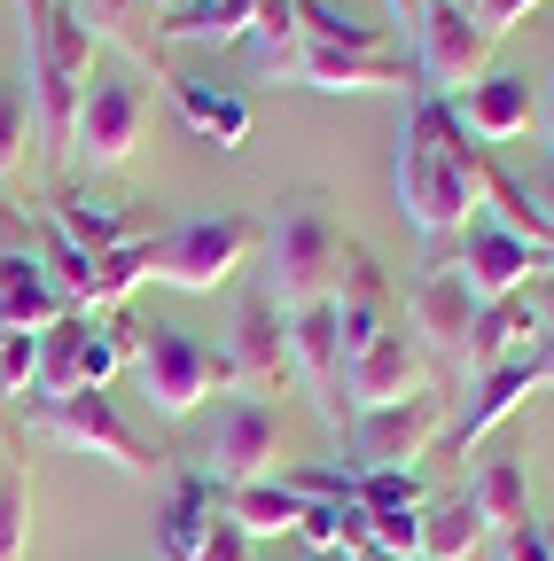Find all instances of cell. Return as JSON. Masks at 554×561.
<instances>
[{
    "label": "cell",
    "instance_id": "cell-1",
    "mask_svg": "<svg viewBox=\"0 0 554 561\" xmlns=\"http://www.w3.org/2000/svg\"><path fill=\"white\" fill-rule=\"evenodd\" d=\"M484 140H468V125L453 117L445 94H414L406 102V133H398V210L422 242L461 234L484 210Z\"/></svg>",
    "mask_w": 554,
    "mask_h": 561
},
{
    "label": "cell",
    "instance_id": "cell-2",
    "mask_svg": "<svg viewBox=\"0 0 554 561\" xmlns=\"http://www.w3.org/2000/svg\"><path fill=\"white\" fill-rule=\"evenodd\" d=\"M24 70H32V125L47 157H71V117L94 70V32L79 24L71 0H24Z\"/></svg>",
    "mask_w": 554,
    "mask_h": 561
},
{
    "label": "cell",
    "instance_id": "cell-3",
    "mask_svg": "<svg viewBox=\"0 0 554 561\" xmlns=\"http://www.w3.org/2000/svg\"><path fill=\"white\" fill-rule=\"evenodd\" d=\"M265 289L282 297V312L320 305L336 289V265H343V227H336V203L328 187H290L265 219Z\"/></svg>",
    "mask_w": 554,
    "mask_h": 561
},
{
    "label": "cell",
    "instance_id": "cell-4",
    "mask_svg": "<svg viewBox=\"0 0 554 561\" xmlns=\"http://www.w3.org/2000/svg\"><path fill=\"white\" fill-rule=\"evenodd\" d=\"M110 320H117V335H125V367L142 375V390H149V405H157L165 421H188L212 390H235L227 351H203L188 328H172V320H133L125 305H117Z\"/></svg>",
    "mask_w": 554,
    "mask_h": 561
},
{
    "label": "cell",
    "instance_id": "cell-5",
    "mask_svg": "<svg viewBox=\"0 0 554 561\" xmlns=\"http://www.w3.org/2000/svg\"><path fill=\"white\" fill-rule=\"evenodd\" d=\"M258 234L265 227L250 219V210H195V219H180V227L157 234V280H165V289L203 297V289H219V280L242 273V257L258 250Z\"/></svg>",
    "mask_w": 554,
    "mask_h": 561
},
{
    "label": "cell",
    "instance_id": "cell-6",
    "mask_svg": "<svg viewBox=\"0 0 554 561\" xmlns=\"http://www.w3.org/2000/svg\"><path fill=\"white\" fill-rule=\"evenodd\" d=\"M24 430L47 437V445H63V453H94V460H110V468H125V476H157V453L125 430V413H117L110 390L32 398V405H24Z\"/></svg>",
    "mask_w": 554,
    "mask_h": 561
},
{
    "label": "cell",
    "instance_id": "cell-7",
    "mask_svg": "<svg viewBox=\"0 0 554 561\" xmlns=\"http://www.w3.org/2000/svg\"><path fill=\"white\" fill-rule=\"evenodd\" d=\"M445 430H453V398L438 382L398 398V405H368V413H352V430H343V445H352V476H368V468H414L430 445H445Z\"/></svg>",
    "mask_w": 554,
    "mask_h": 561
},
{
    "label": "cell",
    "instance_id": "cell-8",
    "mask_svg": "<svg viewBox=\"0 0 554 561\" xmlns=\"http://www.w3.org/2000/svg\"><path fill=\"white\" fill-rule=\"evenodd\" d=\"M493 32L468 0H422V24H414V70H422V94H468L484 70H493Z\"/></svg>",
    "mask_w": 554,
    "mask_h": 561
},
{
    "label": "cell",
    "instance_id": "cell-9",
    "mask_svg": "<svg viewBox=\"0 0 554 561\" xmlns=\"http://www.w3.org/2000/svg\"><path fill=\"white\" fill-rule=\"evenodd\" d=\"M142 125H149V94L133 70H87V94L71 117V157L87 172H117L133 149H142Z\"/></svg>",
    "mask_w": 554,
    "mask_h": 561
},
{
    "label": "cell",
    "instance_id": "cell-10",
    "mask_svg": "<svg viewBox=\"0 0 554 561\" xmlns=\"http://www.w3.org/2000/svg\"><path fill=\"white\" fill-rule=\"evenodd\" d=\"M282 79L313 87V94H422V70L414 55H391V47H320V39H297L282 55Z\"/></svg>",
    "mask_w": 554,
    "mask_h": 561
},
{
    "label": "cell",
    "instance_id": "cell-11",
    "mask_svg": "<svg viewBox=\"0 0 554 561\" xmlns=\"http://www.w3.org/2000/svg\"><path fill=\"white\" fill-rule=\"evenodd\" d=\"M273 453H282V405L258 398V390L219 398V421H212V437H203V476L219 491H235V483H258Z\"/></svg>",
    "mask_w": 554,
    "mask_h": 561
},
{
    "label": "cell",
    "instance_id": "cell-12",
    "mask_svg": "<svg viewBox=\"0 0 554 561\" xmlns=\"http://www.w3.org/2000/svg\"><path fill=\"white\" fill-rule=\"evenodd\" d=\"M445 265L468 280V289H476L484 305H493V297H516V289H531V280L546 273V250H531L523 234H508L500 219H484V210H476V219L461 227V250H453Z\"/></svg>",
    "mask_w": 554,
    "mask_h": 561
},
{
    "label": "cell",
    "instance_id": "cell-13",
    "mask_svg": "<svg viewBox=\"0 0 554 561\" xmlns=\"http://www.w3.org/2000/svg\"><path fill=\"white\" fill-rule=\"evenodd\" d=\"M227 367H235V390H273V382H290V312H282V297H273L265 280H250V289H242Z\"/></svg>",
    "mask_w": 554,
    "mask_h": 561
},
{
    "label": "cell",
    "instance_id": "cell-14",
    "mask_svg": "<svg viewBox=\"0 0 554 561\" xmlns=\"http://www.w3.org/2000/svg\"><path fill=\"white\" fill-rule=\"evenodd\" d=\"M414 390H430V351L414 343L406 328L375 335L360 359H343V413H368V405H398Z\"/></svg>",
    "mask_w": 554,
    "mask_h": 561
},
{
    "label": "cell",
    "instance_id": "cell-15",
    "mask_svg": "<svg viewBox=\"0 0 554 561\" xmlns=\"http://www.w3.org/2000/svg\"><path fill=\"white\" fill-rule=\"evenodd\" d=\"M290 375H305V390L320 398V421L343 430V335H336V305H297L290 312Z\"/></svg>",
    "mask_w": 554,
    "mask_h": 561
},
{
    "label": "cell",
    "instance_id": "cell-16",
    "mask_svg": "<svg viewBox=\"0 0 554 561\" xmlns=\"http://www.w3.org/2000/svg\"><path fill=\"white\" fill-rule=\"evenodd\" d=\"M453 117L468 125V140H484V149H508V140L531 133L539 102H531V79H523V70H500V62H493L468 94H453Z\"/></svg>",
    "mask_w": 554,
    "mask_h": 561
},
{
    "label": "cell",
    "instance_id": "cell-17",
    "mask_svg": "<svg viewBox=\"0 0 554 561\" xmlns=\"http://www.w3.org/2000/svg\"><path fill=\"white\" fill-rule=\"evenodd\" d=\"M406 312H414V343H430V351H445V359H461V343H468V328H476L484 297L468 289V280H461L445 257H438L422 280H414Z\"/></svg>",
    "mask_w": 554,
    "mask_h": 561
},
{
    "label": "cell",
    "instance_id": "cell-18",
    "mask_svg": "<svg viewBox=\"0 0 554 561\" xmlns=\"http://www.w3.org/2000/svg\"><path fill=\"white\" fill-rule=\"evenodd\" d=\"M63 312H79V305L55 289V273L39 265V250H16V242L0 250V328H9V335H39Z\"/></svg>",
    "mask_w": 554,
    "mask_h": 561
},
{
    "label": "cell",
    "instance_id": "cell-19",
    "mask_svg": "<svg viewBox=\"0 0 554 561\" xmlns=\"http://www.w3.org/2000/svg\"><path fill=\"white\" fill-rule=\"evenodd\" d=\"M539 351V320H531V297L516 289V297H493L476 312V328H468V343H461V367L484 382L493 367H508V359H531Z\"/></svg>",
    "mask_w": 554,
    "mask_h": 561
},
{
    "label": "cell",
    "instance_id": "cell-20",
    "mask_svg": "<svg viewBox=\"0 0 554 561\" xmlns=\"http://www.w3.org/2000/svg\"><path fill=\"white\" fill-rule=\"evenodd\" d=\"M539 382H546V359H539V351H531V359H508V367H493V375L476 382V398H468V405L453 413L445 445H453V453H468V445H476L484 430H500V421H508V413H516V405H523V398H531Z\"/></svg>",
    "mask_w": 554,
    "mask_h": 561
},
{
    "label": "cell",
    "instance_id": "cell-21",
    "mask_svg": "<svg viewBox=\"0 0 554 561\" xmlns=\"http://www.w3.org/2000/svg\"><path fill=\"white\" fill-rule=\"evenodd\" d=\"M172 102H180V117L203 133V140H212V149H242V140H250V102L235 94V87H219V79H203V70H172Z\"/></svg>",
    "mask_w": 554,
    "mask_h": 561
},
{
    "label": "cell",
    "instance_id": "cell-22",
    "mask_svg": "<svg viewBox=\"0 0 554 561\" xmlns=\"http://www.w3.org/2000/svg\"><path fill=\"white\" fill-rule=\"evenodd\" d=\"M47 219H55V234H63V242L87 250V257H110L117 242H133V210H125V203H110V195H94V187L55 195V203H47Z\"/></svg>",
    "mask_w": 554,
    "mask_h": 561
},
{
    "label": "cell",
    "instance_id": "cell-23",
    "mask_svg": "<svg viewBox=\"0 0 554 561\" xmlns=\"http://www.w3.org/2000/svg\"><path fill=\"white\" fill-rule=\"evenodd\" d=\"M212 523H219V483L203 476V468L172 476V500H165V515H157L165 561H195V546H203V530H212Z\"/></svg>",
    "mask_w": 554,
    "mask_h": 561
},
{
    "label": "cell",
    "instance_id": "cell-24",
    "mask_svg": "<svg viewBox=\"0 0 554 561\" xmlns=\"http://www.w3.org/2000/svg\"><path fill=\"white\" fill-rule=\"evenodd\" d=\"M219 515H227L242 538H282V530H297V523H305V500H297L290 483L258 476V483H235V491H219Z\"/></svg>",
    "mask_w": 554,
    "mask_h": 561
},
{
    "label": "cell",
    "instance_id": "cell-25",
    "mask_svg": "<svg viewBox=\"0 0 554 561\" xmlns=\"http://www.w3.org/2000/svg\"><path fill=\"white\" fill-rule=\"evenodd\" d=\"M484 538H493V523L476 515L468 491H445V500L422 507V561H468Z\"/></svg>",
    "mask_w": 554,
    "mask_h": 561
},
{
    "label": "cell",
    "instance_id": "cell-26",
    "mask_svg": "<svg viewBox=\"0 0 554 561\" xmlns=\"http://www.w3.org/2000/svg\"><path fill=\"white\" fill-rule=\"evenodd\" d=\"M157 273V234H133V242H117L110 257H94V280H87V312H117L142 280Z\"/></svg>",
    "mask_w": 554,
    "mask_h": 561
},
{
    "label": "cell",
    "instance_id": "cell-27",
    "mask_svg": "<svg viewBox=\"0 0 554 561\" xmlns=\"http://www.w3.org/2000/svg\"><path fill=\"white\" fill-rule=\"evenodd\" d=\"M468 500H476V515L493 523V530L523 523V515H531V468H523V460H484L476 483H468Z\"/></svg>",
    "mask_w": 554,
    "mask_h": 561
},
{
    "label": "cell",
    "instance_id": "cell-28",
    "mask_svg": "<svg viewBox=\"0 0 554 561\" xmlns=\"http://www.w3.org/2000/svg\"><path fill=\"white\" fill-rule=\"evenodd\" d=\"M258 0H180V9H157V39H242Z\"/></svg>",
    "mask_w": 554,
    "mask_h": 561
},
{
    "label": "cell",
    "instance_id": "cell-29",
    "mask_svg": "<svg viewBox=\"0 0 554 561\" xmlns=\"http://www.w3.org/2000/svg\"><path fill=\"white\" fill-rule=\"evenodd\" d=\"M32 250H39V265L55 273V289H63V297H71V305L87 312V280H94V257H87V250H71V242H63V234H55V219H47V210H39V242H32Z\"/></svg>",
    "mask_w": 554,
    "mask_h": 561
},
{
    "label": "cell",
    "instance_id": "cell-30",
    "mask_svg": "<svg viewBox=\"0 0 554 561\" xmlns=\"http://www.w3.org/2000/svg\"><path fill=\"white\" fill-rule=\"evenodd\" d=\"M71 9H79V24H87L94 39H125L133 55H149V39L133 32V24H142V16L157 9V0H71Z\"/></svg>",
    "mask_w": 554,
    "mask_h": 561
},
{
    "label": "cell",
    "instance_id": "cell-31",
    "mask_svg": "<svg viewBox=\"0 0 554 561\" xmlns=\"http://www.w3.org/2000/svg\"><path fill=\"white\" fill-rule=\"evenodd\" d=\"M352 500H360L368 515H383V507H422V476H414V468H368V476H352Z\"/></svg>",
    "mask_w": 554,
    "mask_h": 561
},
{
    "label": "cell",
    "instance_id": "cell-32",
    "mask_svg": "<svg viewBox=\"0 0 554 561\" xmlns=\"http://www.w3.org/2000/svg\"><path fill=\"white\" fill-rule=\"evenodd\" d=\"M24 538H32V483L24 468L0 476V561H24Z\"/></svg>",
    "mask_w": 554,
    "mask_h": 561
},
{
    "label": "cell",
    "instance_id": "cell-33",
    "mask_svg": "<svg viewBox=\"0 0 554 561\" xmlns=\"http://www.w3.org/2000/svg\"><path fill=\"white\" fill-rule=\"evenodd\" d=\"M368 538H375L383 561H414V553H422V507H383V515H368Z\"/></svg>",
    "mask_w": 554,
    "mask_h": 561
},
{
    "label": "cell",
    "instance_id": "cell-34",
    "mask_svg": "<svg viewBox=\"0 0 554 561\" xmlns=\"http://www.w3.org/2000/svg\"><path fill=\"white\" fill-rule=\"evenodd\" d=\"M24 140H32V94L0 79V172L24 164Z\"/></svg>",
    "mask_w": 554,
    "mask_h": 561
},
{
    "label": "cell",
    "instance_id": "cell-35",
    "mask_svg": "<svg viewBox=\"0 0 554 561\" xmlns=\"http://www.w3.org/2000/svg\"><path fill=\"white\" fill-rule=\"evenodd\" d=\"M500 561H554V523H539V515L508 523L500 530Z\"/></svg>",
    "mask_w": 554,
    "mask_h": 561
},
{
    "label": "cell",
    "instance_id": "cell-36",
    "mask_svg": "<svg viewBox=\"0 0 554 561\" xmlns=\"http://www.w3.org/2000/svg\"><path fill=\"white\" fill-rule=\"evenodd\" d=\"M290 491L313 507V500H352V468H305V476H290Z\"/></svg>",
    "mask_w": 554,
    "mask_h": 561
},
{
    "label": "cell",
    "instance_id": "cell-37",
    "mask_svg": "<svg viewBox=\"0 0 554 561\" xmlns=\"http://www.w3.org/2000/svg\"><path fill=\"white\" fill-rule=\"evenodd\" d=\"M195 561H250V538H242V530H235V523L219 515L212 530H203V546H195Z\"/></svg>",
    "mask_w": 554,
    "mask_h": 561
},
{
    "label": "cell",
    "instance_id": "cell-38",
    "mask_svg": "<svg viewBox=\"0 0 554 561\" xmlns=\"http://www.w3.org/2000/svg\"><path fill=\"white\" fill-rule=\"evenodd\" d=\"M531 9H539V0H476V16H484V32H493V39H500V32H516Z\"/></svg>",
    "mask_w": 554,
    "mask_h": 561
},
{
    "label": "cell",
    "instance_id": "cell-39",
    "mask_svg": "<svg viewBox=\"0 0 554 561\" xmlns=\"http://www.w3.org/2000/svg\"><path fill=\"white\" fill-rule=\"evenodd\" d=\"M523 297H531V320H539V343L554 351V273H539V280H531V289H523Z\"/></svg>",
    "mask_w": 554,
    "mask_h": 561
},
{
    "label": "cell",
    "instance_id": "cell-40",
    "mask_svg": "<svg viewBox=\"0 0 554 561\" xmlns=\"http://www.w3.org/2000/svg\"><path fill=\"white\" fill-rule=\"evenodd\" d=\"M531 203H539V219L554 227V149H546V157H531Z\"/></svg>",
    "mask_w": 554,
    "mask_h": 561
},
{
    "label": "cell",
    "instance_id": "cell-41",
    "mask_svg": "<svg viewBox=\"0 0 554 561\" xmlns=\"http://www.w3.org/2000/svg\"><path fill=\"white\" fill-rule=\"evenodd\" d=\"M391 16L398 24H422V0H391Z\"/></svg>",
    "mask_w": 554,
    "mask_h": 561
},
{
    "label": "cell",
    "instance_id": "cell-42",
    "mask_svg": "<svg viewBox=\"0 0 554 561\" xmlns=\"http://www.w3.org/2000/svg\"><path fill=\"white\" fill-rule=\"evenodd\" d=\"M546 149H554V87H546Z\"/></svg>",
    "mask_w": 554,
    "mask_h": 561
},
{
    "label": "cell",
    "instance_id": "cell-43",
    "mask_svg": "<svg viewBox=\"0 0 554 561\" xmlns=\"http://www.w3.org/2000/svg\"><path fill=\"white\" fill-rule=\"evenodd\" d=\"M320 561H383V553H320Z\"/></svg>",
    "mask_w": 554,
    "mask_h": 561
},
{
    "label": "cell",
    "instance_id": "cell-44",
    "mask_svg": "<svg viewBox=\"0 0 554 561\" xmlns=\"http://www.w3.org/2000/svg\"><path fill=\"white\" fill-rule=\"evenodd\" d=\"M9 468H16V460H9V437H0V476H9Z\"/></svg>",
    "mask_w": 554,
    "mask_h": 561
},
{
    "label": "cell",
    "instance_id": "cell-45",
    "mask_svg": "<svg viewBox=\"0 0 554 561\" xmlns=\"http://www.w3.org/2000/svg\"><path fill=\"white\" fill-rule=\"evenodd\" d=\"M157 9H180V0H157Z\"/></svg>",
    "mask_w": 554,
    "mask_h": 561
},
{
    "label": "cell",
    "instance_id": "cell-46",
    "mask_svg": "<svg viewBox=\"0 0 554 561\" xmlns=\"http://www.w3.org/2000/svg\"><path fill=\"white\" fill-rule=\"evenodd\" d=\"M0 250H9V227H0Z\"/></svg>",
    "mask_w": 554,
    "mask_h": 561
},
{
    "label": "cell",
    "instance_id": "cell-47",
    "mask_svg": "<svg viewBox=\"0 0 554 561\" xmlns=\"http://www.w3.org/2000/svg\"><path fill=\"white\" fill-rule=\"evenodd\" d=\"M0 343H9V328H0Z\"/></svg>",
    "mask_w": 554,
    "mask_h": 561
},
{
    "label": "cell",
    "instance_id": "cell-48",
    "mask_svg": "<svg viewBox=\"0 0 554 561\" xmlns=\"http://www.w3.org/2000/svg\"><path fill=\"white\" fill-rule=\"evenodd\" d=\"M414 561H422V553H414Z\"/></svg>",
    "mask_w": 554,
    "mask_h": 561
}]
</instances>
